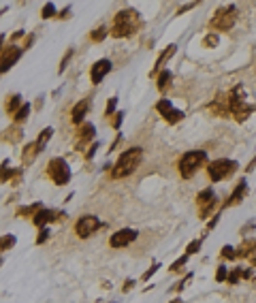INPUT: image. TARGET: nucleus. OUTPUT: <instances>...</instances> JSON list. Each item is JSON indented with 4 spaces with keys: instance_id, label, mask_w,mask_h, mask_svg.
Instances as JSON below:
<instances>
[{
    "instance_id": "obj_1",
    "label": "nucleus",
    "mask_w": 256,
    "mask_h": 303,
    "mask_svg": "<svg viewBox=\"0 0 256 303\" xmlns=\"http://www.w3.org/2000/svg\"><path fill=\"white\" fill-rule=\"evenodd\" d=\"M141 28V17L135 9H122L115 13L113 24H111V36L113 39H124V36H130Z\"/></svg>"
},
{
    "instance_id": "obj_2",
    "label": "nucleus",
    "mask_w": 256,
    "mask_h": 303,
    "mask_svg": "<svg viewBox=\"0 0 256 303\" xmlns=\"http://www.w3.org/2000/svg\"><path fill=\"white\" fill-rule=\"evenodd\" d=\"M143 160V150L141 148H128L120 154V158L113 165V169H111V177H115V180H122V177H128L132 175L139 165H141Z\"/></svg>"
},
{
    "instance_id": "obj_3",
    "label": "nucleus",
    "mask_w": 256,
    "mask_h": 303,
    "mask_svg": "<svg viewBox=\"0 0 256 303\" xmlns=\"http://www.w3.org/2000/svg\"><path fill=\"white\" fill-rule=\"evenodd\" d=\"M228 111H231V118H235L237 122H245L250 116L254 113V107L248 105L243 99V85H237L228 92Z\"/></svg>"
},
{
    "instance_id": "obj_4",
    "label": "nucleus",
    "mask_w": 256,
    "mask_h": 303,
    "mask_svg": "<svg viewBox=\"0 0 256 303\" xmlns=\"http://www.w3.org/2000/svg\"><path fill=\"white\" fill-rule=\"evenodd\" d=\"M205 162H207V154L203 150L186 152L177 162V171H179V175L184 177V180H190L201 167H205Z\"/></svg>"
},
{
    "instance_id": "obj_5",
    "label": "nucleus",
    "mask_w": 256,
    "mask_h": 303,
    "mask_svg": "<svg viewBox=\"0 0 256 303\" xmlns=\"http://www.w3.org/2000/svg\"><path fill=\"white\" fill-rule=\"evenodd\" d=\"M47 175L56 186H66L71 182V167L64 158H51L47 165Z\"/></svg>"
},
{
    "instance_id": "obj_6",
    "label": "nucleus",
    "mask_w": 256,
    "mask_h": 303,
    "mask_svg": "<svg viewBox=\"0 0 256 303\" xmlns=\"http://www.w3.org/2000/svg\"><path fill=\"white\" fill-rule=\"evenodd\" d=\"M237 162L235 160H226V158H220V160H213L207 165V175H209L211 182H222L226 180L228 175H233L237 171Z\"/></svg>"
},
{
    "instance_id": "obj_7",
    "label": "nucleus",
    "mask_w": 256,
    "mask_h": 303,
    "mask_svg": "<svg viewBox=\"0 0 256 303\" xmlns=\"http://www.w3.org/2000/svg\"><path fill=\"white\" fill-rule=\"evenodd\" d=\"M235 19H237V9L235 7H222L213 13V17L209 19V28L213 30H231Z\"/></svg>"
},
{
    "instance_id": "obj_8",
    "label": "nucleus",
    "mask_w": 256,
    "mask_h": 303,
    "mask_svg": "<svg viewBox=\"0 0 256 303\" xmlns=\"http://www.w3.org/2000/svg\"><path fill=\"white\" fill-rule=\"evenodd\" d=\"M196 207H199L201 220H207L213 212H216V207H218V197H216V192H213L211 188H205V190H201L199 194H196Z\"/></svg>"
},
{
    "instance_id": "obj_9",
    "label": "nucleus",
    "mask_w": 256,
    "mask_h": 303,
    "mask_svg": "<svg viewBox=\"0 0 256 303\" xmlns=\"http://www.w3.org/2000/svg\"><path fill=\"white\" fill-rule=\"evenodd\" d=\"M98 229H100V220L92 214H85L77 220V224H75V235H77L79 239H88V237H92Z\"/></svg>"
},
{
    "instance_id": "obj_10",
    "label": "nucleus",
    "mask_w": 256,
    "mask_h": 303,
    "mask_svg": "<svg viewBox=\"0 0 256 303\" xmlns=\"http://www.w3.org/2000/svg\"><path fill=\"white\" fill-rule=\"evenodd\" d=\"M64 218H66V214L64 212H56V209H45L43 207L41 212L32 218V224L39 226V229H47V224L49 222H64Z\"/></svg>"
},
{
    "instance_id": "obj_11",
    "label": "nucleus",
    "mask_w": 256,
    "mask_h": 303,
    "mask_svg": "<svg viewBox=\"0 0 256 303\" xmlns=\"http://www.w3.org/2000/svg\"><path fill=\"white\" fill-rule=\"evenodd\" d=\"M156 111H158L160 116H162L169 124H177V122L184 120V111L175 109V107L171 105V101H169V99L158 101V102H156Z\"/></svg>"
},
{
    "instance_id": "obj_12",
    "label": "nucleus",
    "mask_w": 256,
    "mask_h": 303,
    "mask_svg": "<svg viewBox=\"0 0 256 303\" xmlns=\"http://www.w3.org/2000/svg\"><path fill=\"white\" fill-rule=\"evenodd\" d=\"M137 237H139V233L135 229H120L109 237V246L111 248H126V246H130Z\"/></svg>"
},
{
    "instance_id": "obj_13",
    "label": "nucleus",
    "mask_w": 256,
    "mask_h": 303,
    "mask_svg": "<svg viewBox=\"0 0 256 303\" xmlns=\"http://www.w3.org/2000/svg\"><path fill=\"white\" fill-rule=\"evenodd\" d=\"M111 60H107V58H100V60H96L92 64V68H90V79H92V84H100L105 77H107V73H111Z\"/></svg>"
},
{
    "instance_id": "obj_14",
    "label": "nucleus",
    "mask_w": 256,
    "mask_h": 303,
    "mask_svg": "<svg viewBox=\"0 0 256 303\" xmlns=\"http://www.w3.org/2000/svg\"><path fill=\"white\" fill-rule=\"evenodd\" d=\"M21 47H15V45H9L2 50V73H7L11 67L21 58Z\"/></svg>"
},
{
    "instance_id": "obj_15",
    "label": "nucleus",
    "mask_w": 256,
    "mask_h": 303,
    "mask_svg": "<svg viewBox=\"0 0 256 303\" xmlns=\"http://www.w3.org/2000/svg\"><path fill=\"white\" fill-rule=\"evenodd\" d=\"M94 133H96L94 124H90V122H83L81 126L77 128V148L81 150L83 145H88L90 141H94Z\"/></svg>"
},
{
    "instance_id": "obj_16",
    "label": "nucleus",
    "mask_w": 256,
    "mask_h": 303,
    "mask_svg": "<svg viewBox=\"0 0 256 303\" xmlns=\"http://www.w3.org/2000/svg\"><path fill=\"white\" fill-rule=\"evenodd\" d=\"M207 109H209L213 116H218V118H231V111H228V99H226V96H218V99H213Z\"/></svg>"
},
{
    "instance_id": "obj_17",
    "label": "nucleus",
    "mask_w": 256,
    "mask_h": 303,
    "mask_svg": "<svg viewBox=\"0 0 256 303\" xmlns=\"http://www.w3.org/2000/svg\"><path fill=\"white\" fill-rule=\"evenodd\" d=\"M245 194H248V184L243 180L237 184V188L231 192V197L226 199V203H224V207H235V205H239L245 199Z\"/></svg>"
},
{
    "instance_id": "obj_18",
    "label": "nucleus",
    "mask_w": 256,
    "mask_h": 303,
    "mask_svg": "<svg viewBox=\"0 0 256 303\" xmlns=\"http://www.w3.org/2000/svg\"><path fill=\"white\" fill-rule=\"evenodd\" d=\"M88 111H90V99L79 101L77 105L73 107V111H71V120H73V124H79V126H81V124H83V118L88 116Z\"/></svg>"
},
{
    "instance_id": "obj_19",
    "label": "nucleus",
    "mask_w": 256,
    "mask_h": 303,
    "mask_svg": "<svg viewBox=\"0 0 256 303\" xmlns=\"http://www.w3.org/2000/svg\"><path fill=\"white\" fill-rule=\"evenodd\" d=\"M39 152H41V148H39V143H36V141L26 143L24 152H21V165H24V167H30L32 162H34L36 156H39Z\"/></svg>"
},
{
    "instance_id": "obj_20",
    "label": "nucleus",
    "mask_w": 256,
    "mask_h": 303,
    "mask_svg": "<svg viewBox=\"0 0 256 303\" xmlns=\"http://www.w3.org/2000/svg\"><path fill=\"white\" fill-rule=\"evenodd\" d=\"M235 254H237V258H252L256 254V239L243 241L239 248H235Z\"/></svg>"
},
{
    "instance_id": "obj_21",
    "label": "nucleus",
    "mask_w": 256,
    "mask_h": 303,
    "mask_svg": "<svg viewBox=\"0 0 256 303\" xmlns=\"http://www.w3.org/2000/svg\"><path fill=\"white\" fill-rule=\"evenodd\" d=\"M43 209V205L41 203H32V205H24V207H19L17 209V218H34L36 214H39Z\"/></svg>"
},
{
    "instance_id": "obj_22",
    "label": "nucleus",
    "mask_w": 256,
    "mask_h": 303,
    "mask_svg": "<svg viewBox=\"0 0 256 303\" xmlns=\"http://www.w3.org/2000/svg\"><path fill=\"white\" fill-rule=\"evenodd\" d=\"M24 105H26V102H21V96H19V94H13V96L9 99V102H7V113L15 116V113H17Z\"/></svg>"
},
{
    "instance_id": "obj_23",
    "label": "nucleus",
    "mask_w": 256,
    "mask_h": 303,
    "mask_svg": "<svg viewBox=\"0 0 256 303\" xmlns=\"http://www.w3.org/2000/svg\"><path fill=\"white\" fill-rule=\"evenodd\" d=\"M173 53H175V45H169V47H167V51H164V53H160V56H158V60H156V67H154V73H152V75H156V73L160 71V68H162V64L167 62L169 58L173 56Z\"/></svg>"
},
{
    "instance_id": "obj_24",
    "label": "nucleus",
    "mask_w": 256,
    "mask_h": 303,
    "mask_svg": "<svg viewBox=\"0 0 256 303\" xmlns=\"http://www.w3.org/2000/svg\"><path fill=\"white\" fill-rule=\"evenodd\" d=\"M21 139V131L17 126H13V128H9V131H4V141H9V143H17Z\"/></svg>"
},
{
    "instance_id": "obj_25",
    "label": "nucleus",
    "mask_w": 256,
    "mask_h": 303,
    "mask_svg": "<svg viewBox=\"0 0 256 303\" xmlns=\"http://www.w3.org/2000/svg\"><path fill=\"white\" fill-rule=\"evenodd\" d=\"M17 243V239H15V235H11V233H7V235H2V241H0V250L2 252H9L11 248Z\"/></svg>"
},
{
    "instance_id": "obj_26",
    "label": "nucleus",
    "mask_w": 256,
    "mask_h": 303,
    "mask_svg": "<svg viewBox=\"0 0 256 303\" xmlns=\"http://www.w3.org/2000/svg\"><path fill=\"white\" fill-rule=\"evenodd\" d=\"M51 135H53V128H51V126H47L45 131H41L39 139H36V143H39V148H41V150L47 145V141H49V139H51Z\"/></svg>"
},
{
    "instance_id": "obj_27",
    "label": "nucleus",
    "mask_w": 256,
    "mask_h": 303,
    "mask_svg": "<svg viewBox=\"0 0 256 303\" xmlns=\"http://www.w3.org/2000/svg\"><path fill=\"white\" fill-rule=\"evenodd\" d=\"M169 84H171V73L169 71H162V73H160L158 75V90L160 92H164V90H167L169 88Z\"/></svg>"
},
{
    "instance_id": "obj_28",
    "label": "nucleus",
    "mask_w": 256,
    "mask_h": 303,
    "mask_svg": "<svg viewBox=\"0 0 256 303\" xmlns=\"http://www.w3.org/2000/svg\"><path fill=\"white\" fill-rule=\"evenodd\" d=\"M188 258H190L188 254H184V256H181V258H177V261H175L173 265H171V267H169V271H171V273H179L181 269H184V265L188 263Z\"/></svg>"
},
{
    "instance_id": "obj_29",
    "label": "nucleus",
    "mask_w": 256,
    "mask_h": 303,
    "mask_svg": "<svg viewBox=\"0 0 256 303\" xmlns=\"http://www.w3.org/2000/svg\"><path fill=\"white\" fill-rule=\"evenodd\" d=\"M241 280V267H233V269H228V280L226 282L231 284V286H235Z\"/></svg>"
},
{
    "instance_id": "obj_30",
    "label": "nucleus",
    "mask_w": 256,
    "mask_h": 303,
    "mask_svg": "<svg viewBox=\"0 0 256 303\" xmlns=\"http://www.w3.org/2000/svg\"><path fill=\"white\" fill-rule=\"evenodd\" d=\"M28 113H30V105H28V102H26V105L21 107V109H19V111H17V113H15V116H13L15 124H21L24 120H28Z\"/></svg>"
},
{
    "instance_id": "obj_31",
    "label": "nucleus",
    "mask_w": 256,
    "mask_h": 303,
    "mask_svg": "<svg viewBox=\"0 0 256 303\" xmlns=\"http://www.w3.org/2000/svg\"><path fill=\"white\" fill-rule=\"evenodd\" d=\"M192 278H194V273H186V278L181 280V282H177V284H175L171 290H175V293H181V290H184L186 286H188V284L192 282Z\"/></svg>"
},
{
    "instance_id": "obj_32",
    "label": "nucleus",
    "mask_w": 256,
    "mask_h": 303,
    "mask_svg": "<svg viewBox=\"0 0 256 303\" xmlns=\"http://www.w3.org/2000/svg\"><path fill=\"white\" fill-rule=\"evenodd\" d=\"M107 34H109V30H107L105 26H100V28H96V30L92 32V34H90V39H92L94 43H98V41H103Z\"/></svg>"
},
{
    "instance_id": "obj_33",
    "label": "nucleus",
    "mask_w": 256,
    "mask_h": 303,
    "mask_svg": "<svg viewBox=\"0 0 256 303\" xmlns=\"http://www.w3.org/2000/svg\"><path fill=\"white\" fill-rule=\"evenodd\" d=\"M201 239H192L190 243H188V246H186V254H188V256H192V254H196V252H199L201 250Z\"/></svg>"
},
{
    "instance_id": "obj_34",
    "label": "nucleus",
    "mask_w": 256,
    "mask_h": 303,
    "mask_svg": "<svg viewBox=\"0 0 256 303\" xmlns=\"http://www.w3.org/2000/svg\"><path fill=\"white\" fill-rule=\"evenodd\" d=\"M53 15H56V7H53V2H47L45 7H43V11H41V17L49 19V17H53Z\"/></svg>"
},
{
    "instance_id": "obj_35",
    "label": "nucleus",
    "mask_w": 256,
    "mask_h": 303,
    "mask_svg": "<svg viewBox=\"0 0 256 303\" xmlns=\"http://www.w3.org/2000/svg\"><path fill=\"white\" fill-rule=\"evenodd\" d=\"M226 280H228V269L224 265H220L216 271V282H226Z\"/></svg>"
},
{
    "instance_id": "obj_36",
    "label": "nucleus",
    "mask_w": 256,
    "mask_h": 303,
    "mask_svg": "<svg viewBox=\"0 0 256 303\" xmlns=\"http://www.w3.org/2000/svg\"><path fill=\"white\" fill-rule=\"evenodd\" d=\"M220 256L222 258H237V254H235V248L233 246H222V252H220Z\"/></svg>"
},
{
    "instance_id": "obj_37",
    "label": "nucleus",
    "mask_w": 256,
    "mask_h": 303,
    "mask_svg": "<svg viewBox=\"0 0 256 303\" xmlns=\"http://www.w3.org/2000/svg\"><path fill=\"white\" fill-rule=\"evenodd\" d=\"M218 45V34H207L205 39H203V47H216Z\"/></svg>"
},
{
    "instance_id": "obj_38",
    "label": "nucleus",
    "mask_w": 256,
    "mask_h": 303,
    "mask_svg": "<svg viewBox=\"0 0 256 303\" xmlns=\"http://www.w3.org/2000/svg\"><path fill=\"white\" fill-rule=\"evenodd\" d=\"M115 105H117V99L113 96V99H109V102H107V109H105V116L111 120V116H113V111H115Z\"/></svg>"
},
{
    "instance_id": "obj_39",
    "label": "nucleus",
    "mask_w": 256,
    "mask_h": 303,
    "mask_svg": "<svg viewBox=\"0 0 256 303\" xmlns=\"http://www.w3.org/2000/svg\"><path fill=\"white\" fill-rule=\"evenodd\" d=\"M158 269H160V265H158V263H154V265H152V267H149V269H147V271H145V273H143V275H141V280H143V282H147V280H149V278H152V275H154V273H156V271H158Z\"/></svg>"
},
{
    "instance_id": "obj_40",
    "label": "nucleus",
    "mask_w": 256,
    "mask_h": 303,
    "mask_svg": "<svg viewBox=\"0 0 256 303\" xmlns=\"http://www.w3.org/2000/svg\"><path fill=\"white\" fill-rule=\"evenodd\" d=\"M73 58V50H68L66 53H64V58H62V62H60V67H58V73H64V68H66V64L68 60Z\"/></svg>"
},
{
    "instance_id": "obj_41",
    "label": "nucleus",
    "mask_w": 256,
    "mask_h": 303,
    "mask_svg": "<svg viewBox=\"0 0 256 303\" xmlns=\"http://www.w3.org/2000/svg\"><path fill=\"white\" fill-rule=\"evenodd\" d=\"M47 239H49V231L47 229H41L39 231V237H36V246H43Z\"/></svg>"
},
{
    "instance_id": "obj_42",
    "label": "nucleus",
    "mask_w": 256,
    "mask_h": 303,
    "mask_svg": "<svg viewBox=\"0 0 256 303\" xmlns=\"http://www.w3.org/2000/svg\"><path fill=\"white\" fill-rule=\"evenodd\" d=\"M122 120H124V111H117V113H113V122H111V126H113V128H120Z\"/></svg>"
},
{
    "instance_id": "obj_43",
    "label": "nucleus",
    "mask_w": 256,
    "mask_h": 303,
    "mask_svg": "<svg viewBox=\"0 0 256 303\" xmlns=\"http://www.w3.org/2000/svg\"><path fill=\"white\" fill-rule=\"evenodd\" d=\"M132 286H135V280H126L124 286H122V293H130Z\"/></svg>"
},
{
    "instance_id": "obj_44",
    "label": "nucleus",
    "mask_w": 256,
    "mask_h": 303,
    "mask_svg": "<svg viewBox=\"0 0 256 303\" xmlns=\"http://www.w3.org/2000/svg\"><path fill=\"white\" fill-rule=\"evenodd\" d=\"M241 278H243V280H254L252 269H245V267H241Z\"/></svg>"
},
{
    "instance_id": "obj_45",
    "label": "nucleus",
    "mask_w": 256,
    "mask_h": 303,
    "mask_svg": "<svg viewBox=\"0 0 256 303\" xmlns=\"http://www.w3.org/2000/svg\"><path fill=\"white\" fill-rule=\"evenodd\" d=\"M218 218H220V216H218V214H216V216H213V220H209V222H207V231H211V229H213V226H216V224H218Z\"/></svg>"
},
{
    "instance_id": "obj_46",
    "label": "nucleus",
    "mask_w": 256,
    "mask_h": 303,
    "mask_svg": "<svg viewBox=\"0 0 256 303\" xmlns=\"http://www.w3.org/2000/svg\"><path fill=\"white\" fill-rule=\"evenodd\" d=\"M60 17H62V19L71 17V9H64V11H62V13H60V15H58V19H60Z\"/></svg>"
},
{
    "instance_id": "obj_47",
    "label": "nucleus",
    "mask_w": 256,
    "mask_h": 303,
    "mask_svg": "<svg viewBox=\"0 0 256 303\" xmlns=\"http://www.w3.org/2000/svg\"><path fill=\"white\" fill-rule=\"evenodd\" d=\"M254 167H256V156H254V158H252V162H250V165H248V167H245V169H248V173H250V171H254Z\"/></svg>"
},
{
    "instance_id": "obj_48",
    "label": "nucleus",
    "mask_w": 256,
    "mask_h": 303,
    "mask_svg": "<svg viewBox=\"0 0 256 303\" xmlns=\"http://www.w3.org/2000/svg\"><path fill=\"white\" fill-rule=\"evenodd\" d=\"M250 263H252V265H254V267H256V254H254V256H252V258H250Z\"/></svg>"
},
{
    "instance_id": "obj_49",
    "label": "nucleus",
    "mask_w": 256,
    "mask_h": 303,
    "mask_svg": "<svg viewBox=\"0 0 256 303\" xmlns=\"http://www.w3.org/2000/svg\"><path fill=\"white\" fill-rule=\"evenodd\" d=\"M171 303H184V301H181V299H179V297H177V299H173V301H171Z\"/></svg>"
},
{
    "instance_id": "obj_50",
    "label": "nucleus",
    "mask_w": 256,
    "mask_h": 303,
    "mask_svg": "<svg viewBox=\"0 0 256 303\" xmlns=\"http://www.w3.org/2000/svg\"><path fill=\"white\" fill-rule=\"evenodd\" d=\"M252 282H254V284H256V278H254V280H252Z\"/></svg>"
},
{
    "instance_id": "obj_51",
    "label": "nucleus",
    "mask_w": 256,
    "mask_h": 303,
    "mask_svg": "<svg viewBox=\"0 0 256 303\" xmlns=\"http://www.w3.org/2000/svg\"><path fill=\"white\" fill-rule=\"evenodd\" d=\"M111 303H113V301H111Z\"/></svg>"
}]
</instances>
